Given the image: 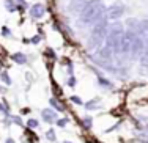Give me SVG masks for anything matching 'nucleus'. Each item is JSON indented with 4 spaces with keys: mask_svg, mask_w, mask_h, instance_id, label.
Instances as JSON below:
<instances>
[{
    "mask_svg": "<svg viewBox=\"0 0 148 143\" xmlns=\"http://www.w3.org/2000/svg\"><path fill=\"white\" fill-rule=\"evenodd\" d=\"M5 143H16L14 140H13V138H6V142Z\"/></svg>",
    "mask_w": 148,
    "mask_h": 143,
    "instance_id": "a878e982",
    "label": "nucleus"
},
{
    "mask_svg": "<svg viewBox=\"0 0 148 143\" xmlns=\"http://www.w3.org/2000/svg\"><path fill=\"white\" fill-rule=\"evenodd\" d=\"M11 60L17 65H25L27 63V55L22 54V52H16V54L11 55Z\"/></svg>",
    "mask_w": 148,
    "mask_h": 143,
    "instance_id": "1a4fd4ad",
    "label": "nucleus"
},
{
    "mask_svg": "<svg viewBox=\"0 0 148 143\" xmlns=\"http://www.w3.org/2000/svg\"><path fill=\"white\" fill-rule=\"evenodd\" d=\"M2 33H3V36H10V35H11V33H10V30H8V29H6V27H3V30H2Z\"/></svg>",
    "mask_w": 148,
    "mask_h": 143,
    "instance_id": "393cba45",
    "label": "nucleus"
},
{
    "mask_svg": "<svg viewBox=\"0 0 148 143\" xmlns=\"http://www.w3.org/2000/svg\"><path fill=\"white\" fill-rule=\"evenodd\" d=\"M44 14H46V8L41 3H35L30 8V16L33 17V19H40V17H43Z\"/></svg>",
    "mask_w": 148,
    "mask_h": 143,
    "instance_id": "0eeeda50",
    "label": "nucleus"
},
{
    "mask_svg": "<svg viewBox=\"0 0 148 143\" xmlns=\"http://www.w3.org/2000/svg\"><path fill=\"white\" fill-rule=\"evenodd\" d=\"M98 83H99L103 88H107V90H114V83L110 82V80H107L106 77L103 76H98Z\"/></svg>",
    "mask_w": 148,
    "mask_h": 143,
    "instance_id": "ddd939ff",
    "label": "nucleus"
},
{
    "mask_svg": "<svg viewBox=\"0 0 148 143\" xmlns=\"http://www.w3.org/2000/svg\"><path fill=\"white\" fill-rule=\"evenodd\" d=\"M40 39H41V36H33V38L30 39V43H33V44H38V43H40Z\"/></svg>",
    "mask_w": 148,
    "mask_h": 143,
    "instance_id": "b1692460",
    "label": "nucleus"
},
{
    "mask_svg": "<svg viewBox=\"0 0 148 143\" xmlns=\"http://www.w3.org/2000/svg\"><path fill=\"white\" fill-rule=\"evenodd\" d=\"M123 33H125V30H123L121 24H112V27L107 29V35H106V47H109L115 54H120V39H121Z\"/></svg>",
    "mask_w": 148,
    "mask_h": 143,
    "instance_id": "7ed1b4c3",
    "label": "nucleus"
},
{
    "mask_svg": "<svg viewBox=\"0 0 148 143\" xmlns=\"http://www.w3.org/2000/svg\"><path fill=\"white\" fill-rule=\"evenodd\" d=\"M0 79H2V82L5 83V85H11V77H10V74L6 71L0 72Z\"/></svg>",
    "mask_w": 148,
    "mask_h": 143,
    "instance_id": "dca6fc26",
    "label": "nucleus"
},
{
    "mask_svg": "<svg viewBox=\"0 0 148 143\" xmlns=\"http://www.w3.org/2000/svg\"><path fill=\"white\" fill-rule=\"evenodd\" d=\"M147 131H148V127H147Z\"/></svg>",
    "mask_w": 148,
    "mask_h": 143,
    "instance_id": "c756f323",
    "label": "nucleus"
},
{
    "mask_svg": "<svg viewBox=\"0 0 148 143\" xmlns=\"http://www.w3.org/2000/svg\"><path fill=\"white\" fill-rule=\"evenodd\" d=\"M41 116H43V120L46 121V123H49V124L55 123V121L58 120V118H57V112H55L54 109H44L43 112H41Z\"/></svg>",
    "mask_w": 148,
    "mask_h": 143,
    "instance_id": "423d86ee",
    "label": "nucleus"
},
{
    "mask_svg": "<svg viewBox=\"0 0 148 143\" xmlns=\"http://www.w3.org/2000/svg\"><path fill=\"white\" fill-rule=\"evenodd\" d=\"M76 85H77V79L74 77V76H69V77H68V86H71V88H74Z\"/></svg>",
    "mask_w": 148,
    "mask_h": 143,
    "instance_id": "412c9836",
    "label": "nucleus"
},
{
    "mask_svg": "<svg viewBox=\"0 0 148 143\" xmlns=\"http://www.w3.org/2000/svg\"><path fill=\"white\" fill-rule=\"evenodd\" d=\"M69 99H71V102L74 104V106H84V102H82V99H80V97L79 96H71V97H69Z\"/></svg>",
    "mask_w": 148,
    "mask_h": 143,
    "instance_id": "6ab92c4d",
    "label": "nucleus"
},
{
    "mask_svg": "<svg viewBox=\"0 0 148 143\" xmlns=\"http://www.w3.org/2000/svg\"><path fill=\"white\" fill-rule=\"evenodd\" d=\"M84 107H85L87 110H98L101 107V102H99V99H91V101H87V102L84 104Z\"/></svg>",
    "mask_w": 148,
    "mask_h": 143,
    "instance_id": "9b49d317",
    "label": "nucleus"
},
{
    "mask_svg": "<svg viewBox=\"0 0 148 143\" xmlns=\"http://www.w3.org/2000/svg\"><path fill=\"white\" fill-rule=\"evenodd\" d=\"M49 104H51V107L54 110H58V112H65V106H63L62 102L57 99V97H51L49 99Z\"/></svg>",
    "mask_w": 148,
    "mask_h": 143,
    "instance_id": "f8f14e48",
    "label": "nucleus"
},
{
    "mask_svg": "<svg viewBox=\"0 0 148 143\" xmlns=\"http://www.w3.org/2000/svg\"><path fill=\"white\" fill-rule=\"evenodd\" d=\"M142 52H143V39L140 35H136L131 43V54L132 57H139V55H142Z\"/></svg>",
    "mask_w": 148,
    "mask_h": 143,
    "instance_id": "39448f33",
    "label": "nucleus"
},
{
    "mask_svg": "<svg viewBox=\"0 0 148 143\" xmlns=\"http://www.w3.org/2000/svg\"><path fill=\"white\" fill-rule=\"evenodd\" d=\"M46 138H47L49 142H55V140H57V137H55V131H54V129H49V131L46 132Z\"/></svg>",
    "mask_w": 148,
    "mask_h": 143,
    "instance_id": "a211bd4d",
    "label": "nucleus"
},
{
    "mask_svg": "<svg viewBox=\"0 0 148 143\" xmlns=\"http://www.w3.org/2000/svg\"><path fill=\"white\" fill-rule=\"evenodd\" d=\"M147 43H148V35H147Z\"/></svg>",
    "mask_w": 148,
    "mask_h": 143,
    "instance_id": "cd10ccee",
    "label": "nucleus"
},
{
    "mask_svg": "<svg viewBox=\"0 0 148 143\" xmlns=\"http://www.w3.org/2000/svg\"><path fill=\"white\" fill-rule=\"evenodd\" d=\"M55 123H57V126H60V127H65L66 123H68V120H66V118H62V120H57Z\"/></svg>",
    "mask_w": 148,
    "mask_h": 143,
    "instance_id": "4be33fe9",
    "label": "nucleus"
},
{
    "mask_svg": "<svg viewBox=\"0 0 148 143\" xmlns=\"http://www.w3.org/2000/svg\"><path fill=\"white\" fill-rule=\"evenodd\" d=\"M101 17H104V6L101 0H88L80 10L79 22L80 25H90L96 24Z\"/></svg>",
    "mask_w": 148,
    "mask_h": 143,
    "instance_id": "f257e3e1",
    "label": "nucleus"
},
{
    "mask_svg": "<svg viewBox=\"0 0 148 143\" xmlns=\"http://www.w3.org/2000/svg\"><path fill=\"white\" fill-rule=\"evenodd\" d=\"M3 3H5L6 11H10V13H13V11H16V10H17V5H16L14 0H5Z\"/></svg>",
    "mask_w": 148,
    "mask_h": 143,
    "instance_id": "4468645a",
    "label": "nucleus"
},
{
    "mask_svg": "<svg viewBox=\"0 0 148 143\" xmlns=\"http://www.w3.org/2000/svg\"><path fill=\"white\" fill-rule=\"evenodd\" d=\"M98 57L101 58V63H107L109 60H112V50L109 47H103L98 50Z\"/></svg>",
    "mask_w": 148,
    "mask_h": 143,
    "instance_id": "6e6552de",
    "label": "nucleus"
},
{
    "mask_svg": "<svg viewBox=\"0 0 148 143\" xmlns=\"http://www.w3.org/2000/svg\"><path fill=\"white\" fill-rule=\"evenodd\" d=\"M0 91H2V86H0Z\"/></svg>",
    "mask_w": 148,
    "mask_h": 143,
    "instance_id": "c85d7f7f",
    "label": "nucleus"
},
{
    "mask_svg": "<svg viewBox=\"0 0 148 143\" xmlns=\"http://www.w3.org/2000/svg\"><path fill=\"white\" fill-rule=\"evenodd\" d=\"M82 126H84V129H91V126H93V118L84 116L82 118Z\"/></svg>",
    "mask_w": 148,
    "mask_h": 143,
    "instance_id": "2eb2a0df",
    "label": "nucleus"
},
{
    "mask_svg": "<svg viewBox=\"0 0 148 143\" xmlns=\"http://www.w3.org/2000/svg\"><path fill=\"white\" fill-rule=\"evenodd\" d=\"M107 19L101 17L96 24H93V30H91L90 39H88V49H99V46L103 44V41L106 39L107 35Z\"/></svg>",
    "mask_w": 148,
    "mask_h": 143,
    "instance_id": "f03ea898",
    "label": "nucleus"
},
{
    "mask_svg": "<svg viewBox=\"0 0 148 143\" xmlns=\"http://www.w3.org/2000/svg\"><path fill=\"white\" fill-rule=\"evenodd\" d=\"M38 126H40V121L35 120V118H29V121H27V127H30V129H38Z\"/></svg>",
    "mask_w": 148,
    "mask_h": 143,
    "instance_id": "f3484780",
    "label": "nucleus"
},
{
    "mask_svg": "<svg viewBox=\"0 0 148 143\" xmlns=\"http://www.w3.org/2000/svg\"><path fill=\"white\" fill-rule=\"evenodd\" d=\"M46 55H47L51 60H54V58H55V54H54V50H52V49H46Z\"/></svg>",
    "mask_w": 148,
    "mask_h": 143,
    "instance_id": "5701e85b",
    "label": "nucleus"
},
{
    "mask_svg": "<svg viewBox=\"0 0 148 143\" xmlns=\"http://www.w3.org/2000/svg\"><path fill=\"white\" fill-rule=\"evenodd\" d=\"M88 2V0H71L69 2V6H68V10L69 11H76V10H82V6L85 5V3Z\"/></svg>",
    "mask_w": 148,
    "mask_h": 143,
    "instance_id": "9d476101",
    "label": "nucleus"
},
{
    "mask_svg": "<svg viewBox=\"0 0 148 143\" xmlns=\"http://www.w3.org/2000/svg\"><path fill=\"white\" fill-rule=\"evenodd\" d=\"M63 143H71V142H63Z\"/></svg>",
    "mask_w": 148,
    "mask_h": 143,
    "instance_id": "bb28decb",
    "label": "nucleus"
},
{
    "mask_svg": "<svg viewBox=\"0 0 148 143\" xmlns=\"http://www.w3.org/2000/svg\"><path fill=\"white\" fill-rule=\"evenodd\" d=\"M10 120H11V123H14V124H17V126H22V120H21L19 116H16V115H11V116H10Z\"/></svg>",
    "mask_w": 148,
    "mask_h": 143,
    "instance_id": "aec40b11",
    "label": "nucleus"
},
{
    "mask_svg": "<svg viewBox=\"0 0 148 143\" xmlns=\"http://www.w3.org/2000/svg\"><path fill=\"white\" fill-rule=\"evenodd\" d=\"M123 14H125V5L123 3H115L107 10V17L112 20H118Z\"/></svg>",
    "mask_w": 148,
    "mask_h": 143,
    "instance_id": "20e7f679",
    "label": "nucleus"
}]
</instances>
